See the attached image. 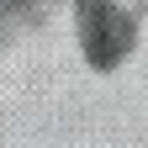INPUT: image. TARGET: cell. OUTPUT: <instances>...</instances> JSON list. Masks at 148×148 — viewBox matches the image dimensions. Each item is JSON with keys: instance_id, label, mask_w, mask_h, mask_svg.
Listing matches in <instances>:
<instances>
[]
</instances>
